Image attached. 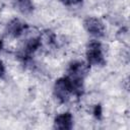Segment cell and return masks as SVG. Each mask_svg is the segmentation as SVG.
<instances>
[{
	"label": "cell",
	"instance_id": "6",
	"mask_svg": "<svg viewBox=\"0 0 130 130\" xmlns=\"http://www.w3.org/2000/svg\"><path fill=\"white\" fill-rule=\"evenodd\" d=\"M26 28H27V25L25 22L21 21L20 19L14 18L7 24L6 34L12 38H18L26 31Z\"/></svg>",
	"mask_w": 130,
	"mask_h": 130
},
{
	"label": "cell",
	"instance_id": "12",
	"mask_svg": "<svg viewBox=\"0 0 130 130\" xmlns=\"http://www.w3.org/2000/svg\"><path fill=\"white\" fill-rule=\"evenodd\" d=\"M2 46H3V43H2V40L0 39V50L2 49Z\"/></svg>",
	"mask_w": 130,
	"mask_h": 130
},
{
	"label": "cell",
	"instance_id": "8",
	"mask_svg": "<svg viewBox=\"0 0 130 130\" xmlns=\"http://www.w3.org/2000/svg\"><path fill=\"white\" fill-rule=\"evenodd\" d=\"M14 6L22 14H29L34 10V4L30 0H15Z\"/></svg>",
	"mask_w": 130,
	"mask_h": 130
},
{
	"label": "cell",
	"instance_id": "2",
	"mask_svg": "<svg viewBox=\"0 0 130 130\" xmlns=\"http://www.w3.org/2000/svg\"><path fill=\"white\" fill-rule=\"evenodd\" d=\"M87 63L90 65H104L105 58L102 45L96 41H91L86 48Z\"/></svg>",
	"mask_w": 130,
	"mask_h": 130
},
{
	"label": "cell",
	"instance_id": "7",
	"mask_svg": "<svg viewBox=\"0 0 130 130\" xmlns=\"http://www.w3.org/2000/svg\"><path fill=\"white\" fill-rule=\"evenodd\" d=\"M72 125H73V118L69 112L58 115L54 120V127L56 129L69 130L72 128Z\"/></svg>",
	"mask_w": 130,
	"mask_h": 130
},
{
	"label": "cell",
	"instance_id": "1",
	"mask_svg": "<svg viewBox=\"0 0 130 130\" xmlns=\"http://www.w3.org/2000/svg\"><path fill=\"white\" fill-rule=\"evenodd\" d=\"M82 81H77L69 78L68 76L59 78L54 85V94L61 103H66L70 100L71 95H80L82 93Z\"/></svg>",
	"mask_w": 130,
	"mask_h": 130
},
{
	"label": "cell",
	"instance_id": "11",
	"mask_svg": "<svg viewBox=\"0 0 130 130\" xmlns=\"http://www.w3.org/2000/svg\"><path fill=\"white\" fill-rule=\"evenodd\" d=\"M94 114H95L96 116H101V106H96V107H95Z\"/></svg>",
	"mask_w": 130,
	"mask_h": 130
},
{
	"label": "cell",
	"instance_id": "9",
	"mask_svg": "<svg viewBox=\"0 0 130 130\" xmlns=\"http://www.w3.org/2000/svg\"><path fill=\"white\" fill-rule=\"evenodd\" d=\"M65 5H77L82 2V0H60Z\"/></svg>",
	"mask_w": 130,
	"mask_h": 130
},
{
	"label": "cell",
	"instance_id": "4",
	"mask_svg": "<svg viewBox=\"0 0 130 130\" xmlns=\"http://www.w3.org/2000/svg\"><path fill=\"white\" fill-rule=\"evenodd\" d=\"M84 28L87 32L92 35L93 37L100 38L105 34V24L104 22L96 17H87L83 22Z\"/></svg>",
	"mask_w": 130,
	"mask_h": 130
},
{
	"label": "cell",
	"instance_id": "10",
	"mask_svg": "<svg viewBox=\"0 0 130 130\" xmlns=\"http://www.w3.org/2000/svg\"><path fill=\"white\" fill-rule=\"evenodd\" d=\"M5 73V67L3 65V62L0 60V77H2Z\"/></svg>",
	"mask_w": 130,
	"mask_h": 130
},
{
	"label": "cell",
	"instance_id": "3",
	"mask_svg": "<svg viewBox=\"0 0 130 130\" xmlns=\"http://www.w3.org/2000/svg\"><path fill=\"white\" fill-rule=\"evenodd\" d=\"M88 71H89L88 63H85L82 61H75L69 65L68 70H67V73H68L67 76L73 80L83 81Z\"/></svg>",
	"mask_w": 130,
	"mask_h": 130
},
{
	"label": "cell",
	"instance_id": "5",
	"mask_svg": "<svg viewBox=\"0 0 130 130\" xmlns=\"http://www.w3.org/2000/svg\"><path fill=\"white\" fill-rule=\"evenodd\" d=\"M41 46V38L40 37H32L24 41L23 45L19 50V56L23 59L28 58L39 47Z\"/></svg>",
	"mask_w": 130,
	"mask_h": 130
}]
</instances>
